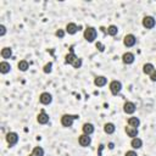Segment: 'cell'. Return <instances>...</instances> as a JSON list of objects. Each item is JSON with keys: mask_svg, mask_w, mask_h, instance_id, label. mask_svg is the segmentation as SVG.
Listing matches in <instances>:
<instances>
[{"mask_svg": "<svg viewBox=\"0 0 156 156\" xmlns=\"http://www.w3.org/2000/svg\"><path fill=\"white\" fill-rule=\"evenodd\" d=\"M124 156H138V155H136V152H135L134 150H129V151H127V152H126V155H124Z\"/></svg>", "mask_w": 156, "mask_h": 156, "instance_id": "f546056e", "label": "cell"}, {"mask_svg": "<svg viewBox=\"0 0 156 156\" xmlns=\"http://www.w3.org/2000/svg\"><path fill=\"white\" fill-rule=\"evenodd\" d=\"M82 130H83V134L90 135V134H93V133H94L95 128H94V126H93L91 123H84V124H83V127H82Z\"/></svg>", "mask_w": 156, "mask_h": 156, "instance_id": "7c38bea8", "label": "cell"}, {"mask_svg": "<svg viewBox=\"0 0 156 156\" xmlns=\"http://www.w3.org/2000/svg\"><path fill=\"white\" fill-rule=\"evenodd\" d=\"M134 60H135V56L133 52H124L122 56V61L126 65H132L134 62Z\"/></svg>", "mask_w": 156, "mask_h": 156, "instance_id": "9c48e42d", "label": "cell"}, {"mask_svg": "<svg viewBox=\"0 0 156 156\" xmlns=\"http://www.w3.org/2000/svg\"><path fill=\"white\" fill-rule=\"evenodd\" d=\"M106 83H107V79H106V77H104V76H98V77H95V79H94V84H95L96 87H104V85H106Z\"/></svg>", "mask_w": 156, "mask_h": 156, "instance_id": "4fadbf2b", "label": "cell"}, {"mask_svg": "<svg viewBox=\"0 0 156 156\" xmlns=\"http://www.w3.org/2000/svg\"><path fill=\"white\" fill-rule=\"evenodd\" d=\"M28 156H35V155H34V154H29Z\"/></svg>", "mask_w": 156, "mask_h": 156, "instance_id": "836d02e7", "label": "cell"}, {"mask_svg": "<svg viewBox=\"0 0 156 156\" xmlns=\"http://www.w3.org/2000/svg\"><path fill=\"white\" fill-rule=\"evenodd\" d=\"M78 118V116L77 115H62V117H61V124L63 126V127H72V124H73V121L74 119H77Z\"/></svg>", "mask_w": 156, "mask_h": 156, "instance_id": "7a4b0ae2", "label": "cell"}, {"mask_svg": "<svg viewBox=\"0 0 156 156\" xmlns=\"http://www.w3.org/2000/svg\"><path fill=\"white\" fill-rule=\"evenodd\" d=\"M96 35H98V32L94 27H87L84 29V33H83V37L89 43H93L95 39H96Z\"/></svg>", "mask_w": 156, "mask_h": 156, "instance_id": "6da1fadb", "label": "cell"}, {"mask_svg": "<svg viewBox=\"0 0 156 156\" xmlns=\"http://www.w3.org/2000/svg\"><path fill=\"white\" fill-rule=\"evenodd\" d=\"M155 24H156V21H155V18H154L152 16H145V17L143 18V26H144L146 29L154 28Z\"/></svg>", "mask_w": 156, "mask_h": 156, "instance_id": "5b68a950", "label": "cell"}, {"mask_svg": "<svg viewBox=\"0 0 156 156\" xmlns=\"http://www.w3.org/2000/svg\"><path fill=\"white\" fill-rule=\"evenodd\" d=\"M17 67H18V69H20V71L26 72V71L29 68V63H28L26 60H21V61L17 63Z\"/></svg>", "mask_w": 156, "mask_h": 156, "instance_id": "44dd1931", "label": "cell"}, {"mask_svg": "<svg viewBox=\"0 0 156 156\" xmlns=\"http://www.w3.org/2000/svg\"><path fill=\"white\" fill-rule=\"evenodd\" d=\"M135 110H136V107H135V104H134V102H132V101H126V102H124V105H123V111H124L126 113L132 115V113L135 112Z\"/></svg>", "mask_w": 156, "mask_h": 156, "instance_id": "ba28073f", "label": "cell"}, {"mask_svg": "<svg viewBox=\"0 0 156 156\" xmlns=\"http://www.w3.org/2000/svg\"><path fill=\"white\" fill-rule=\"evenodd\" d=\"M10 69H11V66H10L9 62H6V61H1V62H0V72H1L2 74L9 73Z\"/></svg>", "mask_w": 156, "mask_h": 156, "instance_id": "2e32d148", "label": "cell"}, {"mask_svg": "<svg viewBox=\"0 0 156 156\" xmlns=\"http://www.w3.org/2000/svg\"><path fill=\"white\" fill-rule=\"evenodd\" d=\"M39 101H40V104H43V105H49V104L52 101V96H51V94L44 91V93H41V94L39 95Z\"/></svg>", "mask_w": 156, "mask_h": 156, "instance_id": "52a82bcc", "label": "cell"}, {"mask_svg": "<svg viewBox=\"0 0 156 156\" xmlns=\"http://www.w3.org/2000/svg\"><path fill=\"white\" fill-rule=\"evenodd\" d=\"M51 67H52V63H51V62L46 63V65L44 66V68H43L44 73H50V72H51Z\"/></svg>", "mask_w": 156, "mask_h": 156, "instance_id": "4316f807", "label": "cell"}, {"mask_svg": "<svg viewBox=\"0 0 156 156\" xmlns=\"http://www.w3.org/2000/svg\"><path fill=\"white\" fill-rule=\"evenodd\" d=\"M155 71V67H154V65L152 63H145L144 66H143V72L145 73V74H147V76H150L152 72Z\"/></svg>", "mask_w": 156, "mask_h": 156, "instance_id": "d6986e66", "label": "cell"}, {"mask_svg": "<svg viewBox=\"0 0 156 156\" xmlns=\"http://www.w3.org/2000/svg\"><path fill=\"white\" fill-rule=\"evenodd\" d=\"M6 34V27L4 26V24H1L0 26V35L2 37V35H5Z\"/></svg>", "mask_w": 156, "mask_h": 156, "instance_id": "f1b7e54d", "label": "cell"}, {"mask_svg": "<svg viewBox=\"0 0 156 156\" xmlns=\"http://www.w3.org/2000/svg\"><path fill=\"white\" fill-rule=\"evenodd\" d=\"M139 124H140V121H139V118H138V117H129V118H128V126L138 128V127H139Z\"/></svg>", "mask_w": 156, "mask_h": 156, "instance_id": "603a6c76", "label": "cell"}, {"mask_svg": "<svg viewBox=\"0 0 156 156\" xmlns=\"http://www.w3.org/2000/svg\"><path fill=\"white\" fill-rule=\"evenodd\" d=\"M6 141H7V144H9L10 146L16 145L17 141H18V134L15 133V132H9V133L6 134Z\"/></svg>", "mask_w": 156, "mask_h": 156, "instance_id": "277c9868", "label": "cell"}, {"mask_svg": "<svg viewBox=\"0 0 156 156\" xmlns=\"http://www.w3.org/2000/svg\"><path fill=\"white\" fill-rule=\"evenodd\" d=\"M55 35L58 37V38H63L65 37V30L63 29H57L56 33H55Z\"/></svg>", "mask_w": 156, "mask_h": 156, "instance_id": "83f0119b", "label": "cell"}, {"mask_svg": "<svg viewBox=\"0 0 156 156\" xmlns=\"http://www.w3.org/2000/svg\"><path fill=\"white\" fill-rule=\"evenodd\" d=\"M136 43V38L134 34H127L124 38H123V44L127 46V48H132L134 46Z\"/></svg>", "mask_w": 156, "mask_h": 156, "instance_id": "8992f818", "label": "cell"}, {"mask_svg": "<svg viewBox=\"0 0 156 156\" xmlns=\"http://www.w3.org/2000/svg\"><path fill=\"white\" fill-rule=\"evenodd\" d=\"M117 33H118V28H117L116 26L111 24V26H108V27H107V34H108V35L115 37Z\"/></svg>", "mask_w": 156, "mask_h": 156, "instance_id": "cb8c5ba5", "label": "cell"}, {"mask_svg": "<svg viewBox=\"0 0 156 156\" xmlns=\"http://www.w3.org/2000/svg\"><path fill=\"white\" fill-rule=\"evenodd\" d=\"M77 30H78V27H77L76 23H73V22L67 23V26H66V32H67L68 34H76Z\"/></svg>", "mask_w": 156, "mask_h": 156, "instance_id": "9a60e30c", "label": "cell"}, {"mask_svg": "<svg viewBox=\"0 0 156 156\" xmlns=\"http://www.w3.org/2000/svg\"><path fill=\"white\" fill-rule=\"evenodd\" d=\"M49 115L46 113V112H44V111H41L38 116H37V121H38V123L39 124H46L48 122H49Z\"/></svg>", "mask_w": 156, "mask_h": 156, "instance_id": "8fae6325", "label": "cell"}, {"mask_svg": "<svg viewBox=\"0 0 156 156\" xmlns=\"http://www.w3.org/2000/svg\"><path fill=\"white\" fill-rule=\"evenodd\" d=\"M130 146H132L133 149H140V147L143 146V140H141L140 138H138V136L132 138V140H130Z\"/></svg>", "mask_w": 156, "mask_h": 156, "instance_id": "5bb4252c", "label": "cell"}, {"mask_svg": "<svg viewBox=\"0 0 156 156\" xmlns=\"http://www.w3.org/2000/svg\"><path fill=\"white\" fill-rule=\"evenodd\" d=\"M78 143H79L80 146H84V147H85V146H89V145H90L91 139H90L89 135L82 134V135H79V138H78Z\"/></svg>", "mask_w": 156, "mask_h": 156, "instance_id": "30bf717a", "label": "cell"}, {"mask_svg": "<svg viewBox=\"0 0 156 156\" xmlns=\"http://www.w3.org/2000/svg\"><path fill=\"white\" fill-rule=\"evenodd\" d=\"M108 147H110V149H113V144H112V143H110V144H108Z\"/></svg>", "mask_w": 156, "mask_h": 156, "instance_id": "d6a6232c", "label": "cell"}, {"mask_svg": "<svg viewBox=\"0 0 156 156\" xmlns=\"http://www.w3.org/2000/svg\"><path fill=\"white\" fill-rule=\"evenodd\" d=\"M96 48H98V49H99V51H101V52H102V51H104V49H105V48H104V45H102L101 43H96Z\"/></svg>", "mask_w": 156, "mask_h": 156, "instance_id": "1f68e13d", "label": "cell"}, {"mask_svg": "<svg viewBox=\"0 0 156 156\" xmlns=\"http://www.w3.org/2000/svg\"><path fill=\"white\" fill-rule=\"evenodd\" d=\"M72 66H73V68H80V66H82V58L77 57V60L72 63Z\"/></svg>", "mask_w": 156, "mask_h": 156, "instance_id": "484cf974", "label": "cell"}, {"mask_svg": "<svg viewBox=\"0 0 156 156\" xmlns=\"http://www.w3.org/2000/svg\"><path fill=\"white\" fill-rule=\"evenodd\" d=\"M11 56H12L11 48H2V50H1V57L2 58H10Z\"/></svg>", "mask_w": 156, "mask_h": 156, "instance_id": "7402d4cb", "label": "cell"}, {"mask_svg": "<svg viewBox=\"0 0 156 156\" xmlns=\"http://www.w3.org/2000/svg\"><path fill=\"white\" fill-rule=\"evenodd\" d=\"M108 88H110V91H111L112 95H118L122 90V83L119 80H112L110 83Z\"/></svg>", "mask_w": 156, "mask_h": 156, "instance_id": "3957f363", "label": "cell"}, {"mask_svg": "<svg viewBox=\"0 0 156 156\" xmlns=\"http://www.w3.org/2000/svg\"><path fill=\"white\" fill-rule=\"evenodd\" d=\"M76 60H77V56H76V54H74V52H69V54H67V55L65 56V62H66V63L72 65Z\"/></svg>", "mask_w": 156, "mask_h": 156, "instance_id": "ffe728a7", "label": "cell"}, {"mask_svg": "<svg viewBox=\"0 0 156 156\" xmlns=\"http://www.w3.org/2000/svg\"><path fill=\"white\" fill-rule=\"evenodd\" d=\"M126 133H127L128 136H130V138H135V136L138 135V128L128 126V127H126Z\"/></svg>", "mask_w": 156, "mask_h": 156, "instance_id": "e0dca14e", "label": "cell"}, {"mask_svg": "<svg viewBox=\"0 0 156 156\" xmlns=\"http://www.w3.org/2000/svg\"><path fill=\"white\" fill-rule=\"evenodd\" d=\"M150 79H151V82H156V69L150 74Z\"/></svg>", "mask_w": 156, "mask_h": 156, "instance_id": "4dcf8cb0", "label": "cell"}, {"mask_svg": "<svg viewBox=\"0 0 156 156\" xmlns=\"http://www.w3.org/2000/svg\"><path fill=\"white\" fill-rule=\"evenodd\" d=\"M115 130H116V127H115L113 123H111V122L105 123V126H104V132H105L106 134H112V133H115Z\"/></svg>", "mask_w": 156, "mask_h": 156, "instance_id": "ac0fdd59", "label": "cell"}, {"mask_svg": "<svg viewBox=\"0 0 156 156\" xmlns=\"http://www.w3.org/2000/svg\"><path fill=\"white\" fill-rule=\"evenodd\" d=\"M32 154H34L35 156H44V149L41 146H35V147H33Z\"/></svg>", "mask_w": 156, "mask_h": 156, "instance_id": "d4e9b609", "label": "cell"}]
</instances>
